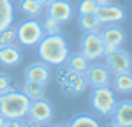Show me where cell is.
<instances>
[{
    "mask_svg": "<svg viewBox=\"0 0 132 127\" xmlns=\"http://www.w3.org/2000/svg\"><path fill=\"white\" fill-rule=\"evenodd\" d=\"M106 62H108V69L113 74L130 73L132 69V58L129 57V53L120 50V48L109 53V55H106Z\"/></svg>",
    "mask_w": 132,
    "mask_h": 127,
    "instance_id": "obj_8",
    "label": "cell"
},
{
    "mask_svg": "<svg viewBox=\"0 0 132 127\" xmlns=\"http://www.w3.org/2000/svg\"><path fill=\"white\" fill-rule=\"evenodd\" d=\"M58 83L67 95H76L85 92L88 81H86L85 74L74 73L71 69H62V71H58Z\"/></svg>",
    "mask_w": 132,
    "mask_h": 127,
    "instance_id": "obj_5",
    "label": "cell"
},
{
    "mask_svg": "<svg viewBox=\"0 0 132 127\" xmlns=\"http://www.w3.org/2000/svg\"><path fill=\"white\" fill-rule=\"evenodd\" d=\"M14 20V7L11 0H0V32L12 25Z\"/></svg>",
    "mask_w": 132,
    "mask_h": 127,
    "instance_id": "obj_17",
    "label": "cell"
},
{
    "mask_svg": "<svg viewBox=\"0 0 132 127\" xmlns=\"http://www.w3.org/2000/svg\"><path fill=\"white\" fill-rule=\"evenodd\" d=\"M65 64H67V69H71L74 73H81V74H85L88 71V67H90V60L81 51L74 53V55H69V58H67Z\"/></svg>",
    "mask_w": 132,
    "mask_h": 127,
    "instance_id": "obj_16",
    "label": "cell"
},
{
    "mask_svg": "<svg viewBox=\"0 0 132 127\" xmlns=\"http://www.w3.org/2000/svg\"><path fill=\"white\" fill-rule=\"evenodd\" d=\"M50 76H51L50 67L44 62H35L25 69V80L27 81H35V83L46 85L50 81Z\"/></svg>",
    "mask_w": 132,
    "mask_h": 127,
    "instance_id": "obj_11",
    "label": "cell"
},
{
    "mask_svg": "<svg viewBox=\"0 0 132 127\" xmlns=\"http://www.w3.org/2000/svg\"><path fill=\"white\" fill-rule=\"evenodd\" d=\"M90 106L99 116H111L116 108V94L109 86H97L90 95Z\"/></svg>",
    "mask_w": 132,
    "mask_h": 127,
    "instance_id": "obj_3",
    "label": "cell"
},
{
    "mask_svg": "<svg viewBox=\"0 0 132 127\" xmlns=\"http://www.w3.org/2000/svg\"><path fill=\"white\" fill-rule=\"evenodd\" d=\"M86 76V81L97 88V86H109L111 83V71L108 67H104L101 64H95V65H90L88 71L85 73Z\"/></svg>",
    "mask_w": 132,
    "mask_h": 127,
    "instance_id": "obj_9",
    "label": "cell"
},
{
    "mask_svg": "<svg viewBox=\"0 0 132 127\" xmlns=\"http://www.w3.org/2000/svg\"><path fill=\"white\" fill-rule=\"evenodd\" d=\"M102 37V42H104V46H113V48H120L125 41V34L120 27H114V25H109V27H106L101 34Z\"/></svg>",
    "mask_w": 132,
    "mask_h": 127,
    "instance_id": "obj_14",
    "label": "cell"
},
{
    "mask_svg": "<svg viewBox=\"0 0 132 127\" xmlns=\"http://www.w3.org/2000/svg\"><path fill=\"white\" fill-rule=\"evenodd\" d=\"M30 108V99L23 92L9 90L0 95V113L7 120H21L25 118Z\"/></svg>",
    "mask_w": 132,
    "mask_h": 127,
    "instance_id": "obj_2",
    "label": "cell"
},
{
    "mask_svg": "<svg viewBox=\"0 0 132 127\" xmlns=\"http://www.w3.org/2000/svg\"><path fill=\"white\" fill-rule=\"evenodd\" d=\"M69 127H101V124L90 115H76L71 122L67 124Z\"/></svg>",
    "mask_w": 132,
    "mask_h": 127,
    "instance_id": "obj_22",
    "label": "cell"
},
{
    "mask_svg": "<svg viewBox=\"0 0 132 127\" xmlns=\"http://www.w3.org/2000/svg\"><path fill=\"white\" fill-rule=\"evenodd\" d=\"M42 37H44V30H42L41 21L37 20H25L16 28V41L21 46H28V48L37 46Z\"/></svg>",
    "mask_w": 132,
    "mask_h": 127,
    "instance_id": "obj_4",
    "label": "cell"
},
{
    "mask_svg": "<svg viewBox=\"0 0 132 127\" xmlns=\"http://www.w3.org/2000/svg\"><path fill=\"white\" fill-rule=\"evenodd\" d=\"M37 53L41 60L48 65H63L69 58V44L60 34L44 35L37 44Z\"/></svg>",
    "mask_w": 132,
    "mask_h": 127,
    "instance_id": "obj_1",
    "label": "cell"
},
{
    "mask_svg": "<svg viewBox=\"0 0 132 127\" xmlns=\"http://www.w3.org/2000/svg\"><path fill=\"white\" fill-rule=\"evenodd\" d=\"M42 7L44 5L39 0H20V9L30 18H37L42 12Z\"/></svg>",
    "mask_w": 132,
    "mask_h": 127,
    "instance_id": "obj_21",
    "label": "cell"
},
{
    "mask_svg": "<svg viewBox=\"0 0 132 127\" xmlns=\"http://www.w3.org/2000/svg\"><path fill=\"white\" fill-rule=\"evenodd\" d=\"M27 116L32 118V120H35V122H39L41 125L50 124L51 118H53V106L44 97L37 99V101H30V108H28Z\"/></svg>",
    "mask_w": 132,
    "mask_h": 127,
    "instance_id": "obj_7",
    "label": "cell"
},
{
    "mask_svg": "<svg viewBox=\"0 0 132 127\" xmlns=\"http://www.w3.org/2000/svg\"><path fill=\"white\" fill-rule=\"evenodd\" d=\"M78 23H79V27H81L85 32H95L102 25L95 12H92V14H79Z\"/></svg>",
    "mask_w": 132,
    "mask_h": 127,
    "instance_id": "obj_20",
    "label": "cell"
},
{
    "mask_svg": "<svg viewBox=\"0 0 132 127\" xmlns=\"http://www.w3.org/2000/svg\"><path fill=\"white\" fill-rule=\"evenodd\" d=\"M48 7V16L56 20L58 23H65L72 18V5L67 0H53Z\"/></svg>",
    "mask_w": 132,
    "mask_h": 127,
    "instance_id": "obj_10",
    "label": "cell"
},
{
    "mask_svg": "<svg viewBox=\"0 0 132 127\" xmlns=\"http://www.w3.org/2000/svg\"><path fill=\"white\" fill-rule=\"evenodd\" d=\"M39 2H41L42 5H50V4L53 2V0H39Z\"/></svg>",
    "mask_w": 132,
    "mask_h": 127,
    "instance_id": "obj_32",
    "label": "cell"
},
{
    "mask_svg": "<svg viewBox=\"0 0 132 127\" xmlns=\"http://www.w3.org/2000/svg\"><path fill=\"white\" fill-rule=\"evenodd\" d=\"M4 127H21V120H7Z\"/></svg>",
    "mask_w": 132,
    "mask_h": 127,
    "instance_id": "obj_28",
    "label": "cell"
},
{
    "mask_svg": "<svg viewBox=\"0 0 132 127\" xmlns=\"http://www.w3.org/2000/svg\"><path fill=\"white\" fill-rule=\"evenodd\" d=\"M108 127H120V125H116V124H111V125H108Z\"/></svg>",
    "mask_w": 132,
    "mask_h": 127,
    "instance_id": "obj_33",
    "label": "cell"
},
{
    "mask_svg": "<svg viewBox=\"0 0 132 127\" xmlns=\"http://www.w3.org/2000/svg\"><path fill=\"white\" fill-rule=\"evenodd\" d=\"M93 2H95L99 7H102V5H109V4H111V0H93Z\"/></svg>",
    "mask_w": 132,
    "mask_h": 127,
    "instance_id": "obj_29",
    "label": "cell"
},
{
    "mask_svg": "<svg viewBox=\"0 0 132 127\" xmlns=\"http://www.w3.org/2000/svg\"><path fill=\"white\" fill-rule=\"evenodd\" d=\"M44 127H69L67 124H62V125H51V124H44Z\"/></svg>",
    "mask_w": 132,
    "mask_h": 127,
    "instance_id": "obj_31",
    "label": "cell"
},
{
    "mask_svg": "<svg viewBox=\"0 0 132 127\" xmlns=\"http://www.w3.org/2000/svg\"><path fill=\"white\" fill-rule=\"evenodd\" d=\"M97 18L101 23H106V25H111V23H118L125 18V11L120 7V5H102V7H97Z\"/></svg>",
    "mask_w": 132,
    "mask_h": 127,
    "instance_id": "obj_13",
    "label": "cell"
},
{
    "mask_svg": "<svg viewBox=\"0 0 132 127\" xmlns=\"http://www.w3.org/2000/svg\"><path fill=\"white\" fill-rule=\"evenodd\" d=\"M5 124H7V118H5V116H4L2 113H0V127H4Z\"/></svg>",
    "mask_w": 132,
    "mask_h": 127,
    "instance_id": "obj_30",
    "label": "cell"
},
{
    "mask_svg": "<svg viewBox=\"0 0 132 127\" xmlns=\"http://www.w3.org/2000/svg\"><path fill=\"white\" fill-rule=\"evenodd\" d=\"M21 62V51L18 46H2L0 48V64L5 67H14Z\"/></svg>",
    "mask_w": 132,
    "mask_h": 127,
    "instance_id": "obj_15",
    "label": "cell"
},
{
    "mask_svg": "<svg viewBox=\"0 0 132 127\" xmlns=\"http://www.w3.org/2000/svg\"><path fill=\"white\" fill-rule=\"evenodd\" d=\"M81 53L90 62H95L101 57H104V42H102V37L97 30L85 32L81 39Z\"/></svg>",
    "mask_w": 132,
    "mask_h": 127,
    "instance_id": "obj_6",
    "label": "cell"
},
{
    "mask_svg": "<svg viewBox=\"0 0 132 127\" xmlns=\"http://www.w3.org/2000/svg\"><path fill=\"white\" fill-rule=\"evenodd\" d=\"M42 30H44V35H55V34H60V23L56 20H53L50 16H46V20L41 23Z\"/></svg>",
    "mask_w": 132,
    "mask_h": 127,
    "instance_id": "obj_23",
    "label": "cell"
},
{
    "mask_svg": "<svg viewBox=\"0 0 132 127\" xmlns=\"http://www.w3.org/2000/svg\"><path fill=\"white\" fill-rule=\"evenodd\" d=\"M9 90H12V86H11V78L5 73H0V95L9 92Z\"/></svg>",
    "mask_w": 132,
    "mask_h": 127,
    "instance_id": "obj_26",
    "label": "cell"
},
{
    "mask_svg": "<svg viewBox=\"0 0 132 127\" xmlns=\"http://www.w3.org/2000/svg\"><path fill=\"white\" fill-rule=\"evenodd\" d=\"M113 86H114V90L120 92V94H130L132 92V74L130 73L114 74Z\"/></svg>",
    "mask_w": 132,
    "mask_h": 127,
    "instance_id": "obj_18",
    "label": "cell"
},
{
    "mask_svg": "<svg viewBox=\"0 0 132 127\" xmlns=\"http://www.w3.org/2000/svg\"><path fill=\"white\" fill-rule=\"evenodd\" d=\"M97 4L93 0H81L79 5H78V11L79 14H92V12H97Z\"/></svg>",
    "mask_w": 132,
    "mask_h": 127,
    "instance_id": "obj_25",
    "label": "cell"
},
{
    "mask_svg": "<svg viewBox=\"0 0 132 127\" xmlns=\"http://www.w3.org/2000/svg\"><path fill=\"white\" fill-rule=\"evenodd\" d=\"M14 41H16V28L7 27L5 30L0 32V48L2 46H11V44H14Z\"/></svg>",
    "mask_w": 132,
    "mask_h": 127,
    "instance_id": "obj_24",
    "label": "cell"
},
{
    "mask_svg": "<svg viewBox=\"0 0 132 127\" xmlns=\"http://www.w3.org/2000/svg\"><path fill=\"white\" fill-rule=\"evenodd\" d=\"M44 88H46V85H42V83L27 81L25 86H23V94L27 95L30 101H37V99H42L44 97Z\"/></svg>",
    "mask_w": 132,
    "mask_h": 127,
    "instance_id": "obj_19",
    "label": "cell"
},
{
    "mask_svg": "<svg viewBox=\"0 0 132 127\" xmlns=\"http://www.w3.org/2000/svg\"><path fill=\"white\" fill-rule=\"evenodd\" d=\"M113 124L120 127H132V101H122L116 102V108L113 111Z\"/></svg>",
    "mask_w": 132,
    "mask_h": 127,
    "instance_id": "obj_12",
    "label": "cell"
},
{
    "mask_svg": "<svg viewBox=\"0 0 132 127\" xmlns=\"http://www.w3.org/2000/svg\"><path fill=\"white\" fill-rule=\"evenodd\" d=\"M21 127H41V124L35 122V120H32V118H28V120H23L21 118Z\"/></svg>",
    "mask_w": 132,
    "mask_h": 127,
    "instance_id": "obj_27",
    "label": "cell"
}]
</instances>
